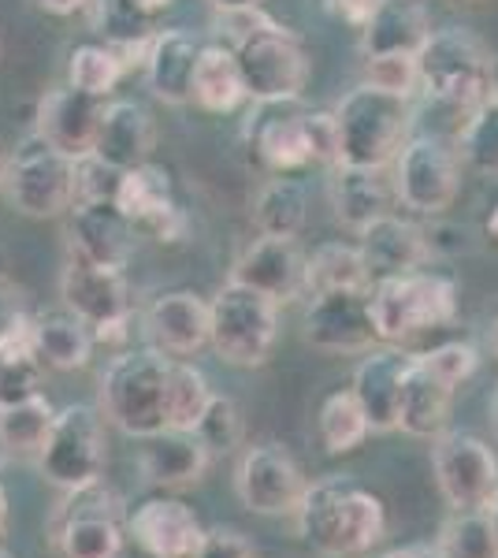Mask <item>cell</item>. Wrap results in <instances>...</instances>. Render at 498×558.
<instances>
[{"instance_id":"33","label":"cell","mask_w":498,"mask_h":558,"mask_svg":"<svg viewBox=\"0 0 498 558\" xmlns=\"http://www.w3.org/2000/svg\"><path fill=\"white\" fill-rule=\"evenodd\" d=\"M373 276L361 257V246L350 242H324L313 250L305 265V294H328V291H368Z\"/></svg>"},{"instance_id":"34","label":"cell","mask_w":498,"mask_h":558,"mask_svg":"<svg viewBox=\"0 0 498 558\" xmlns=\"http://www.w3.org/2000/svg\"><path fill=\"white\" fill-rule=\"evenodd\" d=\"M305 216H309V202H305L302 183H294L291 175L268 179L253 202V223L260 235L297 239V231L305 228Z\"/></svg>"},{"instance_id":"60","label":"cell","mask_w":498,"mask_h":558,"mask_svg":"<svg viewBox=\"0 0 498 558\" xmlns=\"http://www.w3.org/2000/svg\"><path fill=\"white\" fill-rule=\"evenodd\" d=\"M491 417H495V428H498V395H495V402H491Z\"/></svg>"},{"instance_id":"23","label":"cell","mask_w":498,"mask_h":558,"mask_svg":"<svg viewBox=\"0 0 498 558\" xmlns=\"http://www.w3.org/2000/svg\"><path fill=\"white\" fill-rule=\"evenodd\" d=\"M361 242V257L368 265V276L376 279H391L405 272H421V265L432 257V242L416 223L402 220V216L387 213L376 223H368L357 235Z\"/></svg>"},{"instance_id":"16","label":"cell","mask_w":498,"mask_h":558,"mask_svg":"<svg viewBox=\"0 0 498 558\" xmlns=\"http://www.w3.org/2000/svg\"><path fill=\"white\" fill-rule=\"evenodd\" d=\"M126 539L142 558H194L205 525L175 495H149L126 514Z\"/></svg>"},{"instance_id":"18","label":"cell","mask_w":498,"mask_h":558,"mask_svg":"<svg viewBox=\"0 0 498 558\" xmlns=\"http://www.w3.org/2000/svg\"><path fill=\"white\" fill-rule=\"evenodd\" d=\"M108 101L94 97L75 86H57L38 101V116H34V131L49 138L52 146L63 149L68 157H89L97 153V138H101Z\"/></svg>"},{"instance_id":"40","label":"cell","mask_w":498,"mask_h":558,"mask_svg":"<svg viewBox=\"0 0 498 558\" xmlns=\"http://www.w3.org/2000/svg\"><path fill=\"white\" fill-rule=\"evenodd\" d=\"M116 205H120L134 223H142L146 216L168 209V205H175V197H171L168 168L153 165V160H146V165H138V168H126L123 179H120Z\"/></svg>"},{"instance_id":"31","label":"cell","mask_w":498,"mask_h":558,"mask_svg":"<svg viewBox=\"0 0 498 558\" xmlns=\"http://www.w3.org/2000/svg\"><path fill=\"white\" fill-rule=\"evenodd\" d=\"M450 402H454V387L442 384L421 357H413L402 387V407H398V428L416 439H436L447 432Z\"/></svg>"},{"instance_id":"9","label":"cell","mask_w":498,"mask_h":558,"mask_svg":"<svg viewBox=\"0 0 498 558\" xmlns=\"http://www.w3.org/2000/svg\"><path fill=\"white\" fill-rule=\"evenodd\" d=\"M108 465V417L101 407L75 402L57 410L49 436L38 451V470L49 484L71 492L101 481Z\"/></svg>"},{"instance_id":"11","label":"cell","mask_w":498,"mask_h":558,"mask_svg":"<svg viewBox=\"0 0 498 558\" xmlns=\"http://www.w3.org/2000/svg\"><path fill=\"white\" fill-rule=\"evenodd\" d=\"M432 473L454 510H487L498 495V454L473 432H442L432 439Z\"/></svg>"},{"instance_id":"20","label":"cell","mask_w":498,"mask_h":558,"mask_svg":"<svg viewBox=\"0 0 498 558\" xmlns=\"http://www.w3.org/2000/svg\"><path fill=\"white\" fill-rule=\"evenodd\" d=\"M146 336L168 357H197L212 339V313L208 302L194 291H168L157 294L146 310Z\"/></svg>"},{"instance_id":"6","label":"cell","mask_w":498,"mask_h":558,"mask_svg":"<svg viewBox=\"0 0 498 558\" xmlns=\"http://www.w3.org/2000/svg\"><path fill=\"white\" fill-rule=\"evenodd\" d=\"M373 320L379 343L398 347L421 331L458 317V287L436 272H405L373 283Z\"/></svg>"},{"instance_id":"44","label":"cell","mask_w":498,"mask_h":558,"mask_svg":"<svg viewBox=\"0 0 498 558\" xmlns=\"http://www.w3.org/2000/svg\"><path fill=\"white\" fill-rule=\"evenodd\" d=\"M416 357H421V362L428 365L442 384L454 387V391L479 368V350L473 343H461V339H454V343H439V347L424 350V354H416Z\"/></svg>"},{"instance_id":"3","label":"cell","mask_w":498,"mask_h":558,"mask_svg":"<svg viewBox=\"0 0 498 558\" xmlns=\"http://www.w3.org/2000/svg\"><path fill=\"white\" fill-rule=\"evenodd\" d=\"M339 120L342 157L339 165L353 168H387L410 142V97L387 94L373 83H361L350 89L335 108Z\"/></svg>"},{"instance_id":"42","label":"cell","mask_w":498,"mask_h":558,"mask_svg":"<svg viewBox=\"0 0 498 558\" xmlns=\"http://www.w3.org/2000/svg\"><path fill=\"white\" fill-rule=\"evenodd\" d=\"M123 75H126V64L116 57L112 45H105V41L78 45L68 60V83L75 89H86V94H94V97H105V101Z\"/></svg>"},{"instance_id":"41","label":"cell","mask_w":498,"mask_h":558,"mask_svg":"<svg viewBox=\"0 0 498 558\" xmlns=\"http://www.w3.org/2000/svg\"><path fill=\"white\" fill-rule=\"evenodd\" d=\"M439 551L447 558H498V533L487 510H454L442 521Z\"/></svg>"},{"instance_id":"15","label":"cell","mask_w":498,"mask_h":558,"mask_svg":"<svg viewBox=\"0 0 498 558\" xmlns=\"http://www.w3.org/2000/svg\"><path fill=\"white\" fill-rule=\"evenodd\" d=\"M294 101H257L246 120V149L257 168L271 175H291L297 168L313 165L309 128Z\"/></svg>"},{"instance_id":"30","label":"cell","mask_w":498,"mask_h":558,"mask_svg":"<svg viewBox=\"0 0 498 558\" xmlns=\"http://www.w3.org/2000/svg\"><path fill=\"white\" fill-rule=\"evenodd\" d=\"M94 8V34L105 45H112L116 57L131 64H146L149 41L157 34V12L146 4V0H89Z\"/></svg>"},{"instance_id":"26","label":"cell","mask_w":498,"mask_h":558,"mask_svg":"<svg viewBox=\"0 0 498 558\" xmlns=\"http://www.w3.org/2000/svg\"><path fill=\"white\" fill-rule=\"evenodd\" d=\"M432 15L421 0H379L373 20L361 31L365 57H416L432 38Z\"/></svg>"},{"instance_id":"22","label":"cell","mask_w":498,"mask_h":558,"mask_svg":"<svg viewBox=\"0 0 498 558\" xmlns=\"http://www.w3.org/2000/svg\"><path fill=\"white\" fill-rule=\"evenodd\" d=\"M413 357L416 354H405V350H398V347H379V350H368V354L361 357V365L353 368L350 391L357 395L373 432L398 428V407H402V387L413 368Z\"/></svg>"},{"instance_id":"7","label":"cell","mask_w":498,"mask_h":558,"mask_svg":"<svg viewBox=\"0 0 498 558\" xmlns=\"http://www.w3.org/2000/svg\"><path fill=\"white\" fill-rule=\"evenodd\" d=\"M4 197L15 213L31 216V220H49V216L71 213L78 202L75 191V157L41 138L38 131L26 134L15 146V153L4 165Z\"/></svg>"},{"instance_id":"53","label":"cell","mask_w":498,"mask_h":558,"mask_svg":"<svg viewBox=\"0 0 498 558\" xmlns=\"http://www.w3.org/2000/svg\"><path fill=\"white\" fill-rule=\"evenodd\" d=\"M384 558H447L439 551V544H405V547H394V551H387Z\"/></svg>"},{"instance_id":"56","label":"cell","mask_w":498,"mask_h":558,"mask_svg":"<svg viewBox=\"0 0 498 558\" xmlns=\"http://www.w3.org/2000/svg\"><path fill=\"white\" fill-rule=\"evenodd\" d=\"M4 525H8V495L0 488V533H4Z\"/></svg>"},{"instance_id":"38","label":"cell","mask_w":498,"mask_h":558,"mask_svg":"<svg viewBox=\"0 0 498 558\" xmlns=\"http://www.w3.org/2000/svg\"><path fill=\"white\" fill-rule=\"evenodd\" d=\"M458 157L479 175H498V94H491L461 120Z\"/></svg>"},{"instance_id":"61","label":"cell","mask_w":498,"mask_h":558,"mask_svg":"<svg viewBox=\"0 0 498 558\" xmlns=\"http://www.w3.org/2000/svg\"><path fill=\"white\" fill-rule=\"evenodd\" d=\"M450 4H479V0H450Z\"/></svg>"},{"instance_id":"52","label":"cell","mask_w":498,"mask_h":558,"mask_svg":"<svg viewBox=\"0 0 498 558\" xmlns=\"http://www.w3.org/2000/svg\"><path fill=\"white\" fill-rule=\"evenodd\" d=\"M34 4L41 8L45 15H75V12H83V8H89V0H34Z\"/></svg>"},{"instance_id":"63","label":"cell","mask_w":498,"mask_h":558,"mask_svg":"<svg viewBox=\"0 0 498 558\" xmlns=\"http://www.w3.org/2000/svg\"><path fill=\"white\" fill-rule=\"evenodd\" d=\"M495 94H498V83H495Z\"/></svg>"},{"instance_id":"54","label":"cell","mask_w":498,"mask_h":558,"mask_svg":"<svg viewBox=\"0 0 498 558\" xmlns=\"http://www.w3.org/2000/svg\"><path fill=\"white\" fill-rule=\"evenodd\" d=\"M212 12H239V8H260L265 0H208Z\"/></svg>"},{"instance_id":"2","label":"cell","mask_w":498,"mask_h":558,"mask_svg":"<svg viewBox=\"0 0 498 558\" xmlns=\"http://www.w3.org/2000/svg\"><path fill=\"white\" fill-rule=\"evenodd\" d=\"M168 373L171 357L157 347L123 350L97 380V407L123 436L149 439L168 428Z\"/></svg>"},{"instance_id":"21","label":"cell","mask_w":498,"mask_h":558,"mask_svg":"<svg viewBox=\"0 0 498 558\" xmlns=\"http://www.w3.org/2000/svg\"><path fill=\"white\" fill-rule=\"evenodd\" d=\"M305 265H309V257H302L297 239L260 235L257 242H250L246 254L234 260L231 279L283 305L305 294Z\"/></svg>"},{"instance_id":"36","label":"cell","mask_w":498,"mask_h":558,"mask_svg":"<svg viewBox=\"0 0 498 558\" xmlns=\"http://www.w3.org/2000/svg\"><path fill=\"white\" fill-rule=\"evenodd\" d=\"M320 444L328 454H350L357 451L361 444L368 439V432H373V425H368L365 410H361L357 395L350 391H335L324 399L320 407Z\"/></svg>"},{"instance_id":"62","label":"cell","mask_w":498,"mask_h":558,"mask_svg":"<svg viewBox=\"0 0 498 558\" xmlns=\"http://www.w3.org/2000/svg\"><path fill=\"white\" fill-rule=\"evenodd\" d=\"M0 558H15L12 551H8V547H0Z\"/></svg>"},{"instance_id":"51","label":"cell","mask_w":498,"mask_h":558,"mask_svg":"<svg viewBox=\"0 0 498 558\" xmlns=\"http://www.w3.org/2000/svg\"><path fill=\"white\" fill-rule=\"evenodd\" d=\"M324 8H328L335 20H342V23L357 26V31H365V23L373 20L379 0H324Z\"/></svg>"},{"instance_id":"37","label":"cell","mask_w":498,"mask_h":558,"mask_svg":"<svg viewBox=\"0 0 498 558\" xmlns=\"http://www.w3.org/2000/svg\"><path fill=\"white\" fill-rule=\"evenodd\" d=\"M208 402H212V387H208V376L197 365L183 362V357H171V373H168V428L194 432L197 421L205 417Z\"/></svg>"},{"instance_id":"46","label":"cell","mask_w":498,"mask_h":558,"mask_svg":"<svg viewBox=\"0 0 498 558\" xmlns=\"http://www.w3.org/2000/svg\"><path fill=\"white\" fill-rule=\"evenodd\" d=\"M120 179H123L120 168H112L108 160L97 157V153L75 160L78 202H116V194H120Z\"/></svg>"},{"instance_id":"8","label":"cell","mask_w":498,"mask_h":558,"mask_svg":"<svg viewBox=\"0 0 498 558\" xmlns=\"http://www.w3.org/2000/svg\"><path fill=\"white\" fill-rule=\"evenodd\" d=\"M208 313H212L208 347L216 350L220 362L239 368H257L268 362L279 339V302L228 279L208 302Z\"/></svg>"},{"instance_id":"35","label":"cell","mask_w":498,"mask_h":558,"mask_svg":"<svg viewBox=\"0 0 498 558\" xmlns=\"http://www.w3.org/2000/svg\"><path fill=\"white\" fill-rule=\"evenodd\" d=\"M41 380H45V362L31 343V328L4 339L0 343V407H12V402L41 395Z\"/></svg>"},{"instance_id":"10","label":"cell","mask_w":498,"mask_h":558,"mask_svg":"<svg viewBox=\"0 0 498 558\" xmlns=\"http://www.w3.org/2000/svg\"><path fill=\"white\" fill-rule=\"evenodd\" d=\"M231 49L239 57V71L253 101H297L302 97L309 83V52L283 23L268 20Z\"/></svg>"},{"instance_id":"59","label":"cell","mask_w":498,"mask_h":558,"mask_svg":"<svg viewBox=\"0 0 498 558\" xmlns=\"http://www.w3.org/2000/svg\"><path fill=\"white\" fill-rule=\"evenodd\" d=\"M8 454H12V451H8V444H4V436H0V470H4V462H8Z\"/></svg>"},{"instance_id":"50","label":"cell","mask_w":498,"mask_h":558,"mask_svg":"<svg viewBox=\"0 0 498 558\" xmlns=\"http://www.w3.org/2000/svg\"><path fill=\"white\" fill-rule=\"evenodd\" d=\"M134 231L153 242H160V246H175V242H183L190 235V216L179 209V205H168V209H160V213L146 216L142 223H134Z\"/></svg>"},{"instance_id":"12","label":"cell","mask_w":498,"mask_h":558,"mask_svg":"<svg viewBox=\"0 0 498 558\" xmlns=\"http://www.w3.org/2000/svg\"><path fill=\"white\" fill-rule=\"evenodd\" d=\"M461 186V157L442 138L416 134L394 157V194L405 209L439 216L454 205Z\"/></svg>"},{"instance_id":"19","label":"cell","mask_w":498,"mask_h":558,"mask_svg":"<svg viewBox=\"0 0 498 558\" xmlns=\"http://www.w3.org/2000/svg\"><path fill=\"white\" fill-rule=\"evenodd\" d=\"M134 220L116 202H75L68 216V254L94 265L126 268L134 254Z\"/></svg>"},{"instance_id":"29","label":"cell","mask_w":498,"mask_h":558,"mask_svg":"<svg viewBox=\"0 0 498 558\" xmlns=\"http://www.w3.org/2000/svg\"><path fill=\"white\" fill-rule=\"evenodd\" d=\"M394 186H387L384 168H353V165H335L331 179V205L342 228L365 231L368 223H376L379 216L391 213Z\"/></svg>"},{"instance_id":"27","label":"cell","mask_w":498,"mask_h":558,"mask_svg":"<svg viewBox=\"0 0 498 558\" xmlns=\"http://www.w3.org/2000/svg\"><path fill=\"white\" fill-rule=\"evenodd\" d=\"M31 343L38 350V357L45 368H57V373H75V368H86L89 357H94V328L71 313L68 305L63 310H45L31 317Z\"/></svg>"},{"instance_id":"48","label":"cell","mask_w":498,"mask_h":558,"mask_svg":"<svg viewBox=\"0 0 498 558\" xmlns=\"http://www.w3.org/2000/svg\"><path fill=\"white\" fill-rule=\"evenodd\" d=\"M194 558H260V551L242 529L216 525V529H205V539Z\"/></svg>"},{"instance_id":"13","label":"cell","mask_w":498,"mask_h":558,"mask_svg":"<svg viewBox=\"0 0 498 558\" xmlns=\"http://www.w3.org/2000/svg\"><path fill=\"white\" fill-rule=\"evenodd\" d=\"M305 488H309V481H305L302 465L279 444H253L234 465V492L250 514L294 518Z\"/></svg>"},{"instance_id":"17","label":"cell","mask_w":498,"mask_h":558,"mask_svg":"<svg viewBox=\"0 0 498 558\" xmlns=\"http://www.w3.org/2000/svg\"><path fill=\"white\" fill-rule=\"evenodd\" d=\"M60 299L71 313H78L89 328L131 320V313H134L126 268L94 265V260L75 257V254H68V265H63V272H60Z\"/></svg>"},{"instance_id":"5","label":"cell","mask_w":498,"mask_h":558,"mask_svg":"<svg viewBox=\"0 0 498 558\" xmlns=\"http://www.w3.org/2000/svg\"><path fill=\"white\" fill-rule=\"evenodd\" d=\"M126 514L120 492L105 481L63 492L49 518V544L60 558H120L126 544Z\"/></svg>"},{"instance_id":"49","label":"cell","mask_w":498,"mask_h":558,"mask_svg":"<svg viewBox=\"0 0 498 558\" xmlns=\"http://www.w3.org/2000/svg\"><path fill=\"white\" fill-rule=\"evenodd\" d=\"M305 128H309L313 165H339L342 142H339V120H335V112H309L305 116Z\"/></svg>"},{"instance_id":"24","label":"cell","mask_w":498,"mask_h":558,"mask_svg":"<svg viewBox=\"0 0 498 558\" xmlns=\"http://www.w3.org/2000/svg\"><path fill=\"white\" fill-rule=\"evenodd\" d=\"M202 60V41L183 26L157 31L146 52V83L153 97L165 105H190L194 101V75Z\"/></svg>"},{"instance_id":"14","label":"cell","mask_w":498,"mask_h":558,"mask_svg":"<svg viewBox=\"0 0 498 558\" xmlns=\"http://www.w3.org/2000/svg\"><path fill=\"white\" fill-rule=\"evenodd\" d=\"M368 291L313 294L305 310V339L328 354H368L379 343Z\"/></svg>"},{"instance_id":"55","label":"cell","mask_w":498,"mask_h":558,"mask_svg":"<svg viewBox=\"0 0 498 558\" xmlns=\"http://www.w3.org/2000/svg\"><path fill=\"white\" fill-rule=\"evenodd\" d=\"M487 239H491L495 246H498V205L491 209V216H487Z\"/></svg>"},{"instance_id":"25","label":"cell","mask_w":498,"mask_h":558,"mask_svg":"<svg viewBox=\"0 0 498 558\" xmlns=\"http://www.w3.org/2000/svg\"><path fill=\"white\" fill-rule=\"evenodd\" d=\"M142 454H138V470L146 476V484L160 492H175L197 484L212 462V454L205 451V444L197 439V432L183 428H165L157 436L142 439Z\"/></svg>"},{"instance_id":"28","label":"cell","mask_w":498,"mask_h":558,"mask_svg":"<svg viewBox=\"0 0 498 558\" xmlns=\"http://www.w3.org/2000/svg\"><path fill=\"white\" fill-rule=\"evenodd\" d=\"M153 149H157V123H153L149 108H142L138 101H108L97 157L126 172V168L153 160Z\"/></svg>"},{"instance_id":"45","label":"cell","mask_w":498,"mask_h":558,"mask_svg":"<svg viewBox=\"0 0 498 558\" xmlns=\"http://www.w3.org/2000/svg\"><path fill=\"white\" fill-rule=\"evenodd\" d=\"M365 83H373L387 94L410 97L416 86H421V68H416V57H365Z\"/></svg>"},{"instance_id":"58","label":"cell","mask_w":498,"mask_h":558,"mask_svg":"<svg viewBox=\"0 0 498 558\" xmlns=\"http://www.w3.org/2000/svg\"><path fill=\"white\" fill-rule=\"evenodd\" d=\"M146 4L153 8V12H165V8L171 4V0H146Z\"/></svg>"},{"instance_id":"43","label":"cell","mask_w":498,"mask_h":558,"mask_svg":"<svg viewBox=\"0 0 498 558\" xmlns=\"http://www.w3.org/2000/svg\"><path fill=\"white\" fill-rule=\"evenodd\" d=\"M194 432L212 458L231 454L234 447L242 444V413L234 407V399H228V395H212V402H208L205 417L197 421Z\"/></svg>"},{"instance_id":"32","label":"cell","mask_w":498,"mask_h":558,"mask_svg":"<svg viewBox=\"0 0 498 558\" xmlns=\"http://www.w3.org/2000/svg\"><path fill=\"white\" fill-rule=\"evenodd\" d=\"M246 78L239 71V57L231 45H202V60H197L194 75V105L205 112L228 116L246 101Z\"/></svg>"},{"instance_id":"1","label":"cell","mask_w":498,"mask_h":558,"mask_svg":"<svg viewBox=\"0 0 498 558\" xmlns=\"http://www.w3.org/2000/svg\"><path fill=\"white\" fill-rule=\"evenodd\" d=\"M302 544L320 558H357L387 536V507L353 476H324L305 488L294 510Z\"/></svg>"},{"instance_id":"4","label":"cell","mask_w":498,"mask_h":558,"mask_svg":"<svg viewBox=\"0 0 498 558\" xmlns=\"http://www.w3.org/2000/svg\"><path fill=\"white\" fill-rule=\"evenodd\" d=\"M416 68H421V89L436 105H447L454 112L469 116L476 105H484L495 94V64L484 41L473 38L461 26L436 31L424 49L416 52Z\"/></svg>"},{"instance_id":"57","label":"cell","mask_w":498,"mask_h":558,"mask_svg":"<svg viewBox=\"0 0 498 558\" xmlns=\"http://www.w3.org/2000/svg\"><path fill=\"white\" fill-rule=\"evenodd\" d=\"M487 514H491V525H495V533H498V495H495L491 507H487Z\"/></svg>"},{"instance_id":"47","label":"cell","mask_w":498,"mask_h":558,"mask_svg":"<svg viewBox=\"0 0 498 558\" xmlns=\"http://www.w3.org/2000/svg\"><path fill=\"white\" fill-rule=\"evenodd\" d=\"M31 294L23 291L15 279L0 272V343L12 336H20L23 328H31Z\"/></svg>"},{"instance_id":"39","label":"cell","mask_w":498,"mask_h":558,"mask_svg":"<svg viewBox=\"0 0 498 558\" xmlns=\"http://www.w3.org/2000/svg\"><path fill=\"white\" fill-rule=\"evenodd\" d=\"M52 421H57L52 402L45 399V395H34V399L0 407V436H4L12 454H38Z\"/></svg>"}]
</instances>
